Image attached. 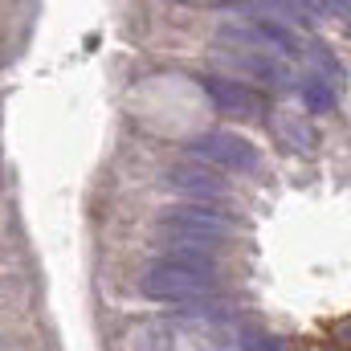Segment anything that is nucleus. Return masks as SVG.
<instances>
[{
	"instance_id": "obj_4",
	"label": "nucleus",
	"mask_w": 351,
	"mask_h": 351,
	"mask_svg": "<svg viewBox=\"0 0 351 351\" xmlns=\"http://www.w3.org/2000/svg\"><path fill=\"white\" fill-rule=\"evenodd\" d=\"M204 94L217 102V110L225 114H237V119H262L265 110V98L254 86L237 82V78H200Z\"/></svg>"
},
{
	"instance_id": "obj_9",
	"label": "nucleus",
	"mask_w": 351,
	"mask_h": 351,
	"mask_svg": "<svg viewBox=\"0 0 351 351\" xmlns=\"http://www.w3.org/2000/svg\"><path fill=\"white\" fill-rule=\"evenodd\" d=\"M278 127H282V135H290V143H294V147H306V143H311V135H306L290 114H282V119H278Z\"/></svg>"
},
{
	"instance_id": "obj_8",
	"label": "nucleus",
	"mask_w": 351,
	"mask_h": 351,
	"mask_svg": "<svg viewBox=\"0 0 351 351\" xmlns=\"http://www.w3.org/2000/svg\"><path fill=\"white\" fill-rule=\"evenodd\" d=\"M237 351H282V339H274V335H265L258 327H250V331L237 335Z\"/></svg>"
},
{
	"instance_id": "obj_5",
	"label": "nucleus",
	"mask_w": 351,
	"mask_h": 351,
	"mask_svg": "<svg viewBox=\"0 0 351 351\" xmlns=\"http://www.w3.org/2000/svg\"><path fill=\"white\" fill-rule=\"evenodd\" d=\"M164 184H168L172 192L200 196V200H221V196L229 192V184L217 176V168H208V164H200V160H188V164H176V168H168Z\"/></svg>"
},
{
	"instance_id": "obj_2",
	"label": "nucleus",
	"mask_w": 351,
	"mask_h": 351,
	"mask_svg": "<svg viewBox=\"0 0 351 351\" xmlns=\"http://www.w3.org/2000/svg\"><path fill=\"white\" fill-rule=\"evenodd\" d=\"M160 229L172 237V241H184V245H196V250H221L229 237H233V217L221 213V208H208V204H180V208H168L160 217Z\"/></svg>"
},
{
	"instance_id": "obj_7",
	"label": "nucleus",
	"mask_w": 351,
	"mask_h": 351,
	"mask_svg": "<svg viewBox=\"0 0 351 351\" xmlns=\"http://www.w3.org/2000/svg\"><path fill=\"white\" fill-rule=\"evenodd\" d=\"M298 90H302L306 110H331V106H335V86H331L327 78H319V74H306Z\"/></svg>"
},
{
	"instance_id": "obj_6",
	"label": "nucleus",
	"mask_w": 351,
	"mask_h": 351,
	"mask_svg": "<svg viewBox=\"0 0 351 351\" xmlns=\"http://www.w3.org/2000/svg\"><path fill=\"white\" fill-rule=\"evenodd\" d=\"M233 62H237V70H245V74H258L262 82H274V86H286V78H290V70L278 62V58H269V49H250V53H229Z\"/></svg>"
},
{
	"instance_id": "obj_3",
	"label": "nucleus",
	"mask_w": 351,
	"mask_h": 351,
	"mask_svg": "<svg viewBox=\"0 0 351 351\" xmlns=\"http://www.w3.org/2000/svg\"><path fill=\"white\" fill-rule=\"evenodd\" d=\"M188 152L208 164V168H229V172H258L262 156L258 147L245 139V135H233V131H204L188 143Z\"/></svg>"
},
{
	"instance_id": "obj_1",
	"label": "nucleus",
	"mask_w": 351,
	"mask_h": 351,
	"mask_svg": "<svg viewBox=\"0 0 351 351\" xmlns=\"http://www.w3.org/2000/svg\"><path fill=\"white\" fill-rule=\"evenodd\" d=\"M139 286L156 302H204V298L221 294L213 254L196 250V245H184V241H168V258L147 265Z\"/></svg>"
},
{
	"instance_id": "obj_10",
	"label": "nucleus",
	"mask_w": 351,
	"mask_h": 351,
	"mask_svg": "<svg viewBox=\"0 0 351 351\" xmlns=\"http://www.w3.org/2000/svg\"><path fill=\"white\" fill-rule=\"evenodd\" d=\"M323 12H335V16H348V0H319Z\"/></svg>"
}]
</instances>
